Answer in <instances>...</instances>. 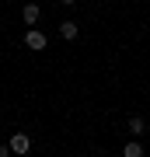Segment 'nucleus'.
Listing matches in <instances>:
<instances>
[{"mask_svg": "<svg viewBox=\"0 0 150 157\" xmlns=\"http://www.w3.org/2000/svg\"><path fill=\"white\" fill-rule=\"evenodd\" d=\"M25 45L35 49V52H42L45 45H49V39H45V32H39V28H28V32H25Z\"/></svg>", "mask_w": 150, "mask_h": 157, "instance_id": "nucleus-1", "label": "nucleus"}, {"mask_svg": "<svg viewBox=\"0 0 150 157\" xmlns=\"http://www.w3.org/2000/svg\"><path fill=\"white\" fill-rule=\"evenodd\" d=\"M7 147H11V154H14V157H25L28 150H32V140H28V133H14Z\"/></svg>", "mask_w": 150, "mask_h": 157, "instance_id": "nucleus-2", "label": "nucleus"}, {"mask_svg": "<svg viewBox=\"0 0 150 157\" xmlns=\"http://www.w3.org/2000/svg\"><path fill=\"white\" fill-rule=\"evenodd\" d=\"M21 17H25V25H35L42 17V11H39V4H25V11H21Z\"/></svg>", "mask_w": 150, "mask_h": 157, "instance_id": "nucleus-3", "label": "nucleus"}, {"mask_svg": "<svg viewBox=\"0 0 150 157\" xmlns=\"http://www.w3.org/2000/svg\"><path fill=\"white\" fill-rule=\"evenodd\" d=\"M122 157H143V143H140V140L122 143Z\"/></svg>", "mask_w": 150, "mask_h": 157, "instance_id": "nucleus-4", "label": "nucleus"}, {"mask_svg": "<svg viewBox=\"0 0 150 157\" xmlns=\"http://www.w3.org/2000/svg\"><path fill=\"white\" fill-rule=\"evenodd\" d=\"M77 32H80V28H77L73 21H63V25H60V35H63V39H77Z\"/></svg>", "mask_w": 150, "mask_h": 157, "instance_id": "nucleus-5", "label": "nucleus"}, {"mask_svg": "<svg viewBox=\"0 0 150 157\" xmlns=\"http://www.w3.org/2000/svg\"><path fill=\"white\" fill-rule=\"evenodd\" d=\"M143 129H147V122H143L140 115H133V119H129V133H133V136H143Z\"/></svg>", "mask_w": 150, "mask_h": 157, "instance_id": "nucleus-6", "label": "nucleus"}, {"mask_svg": "<svg viewBox=\"0 0 150 157\" xmlns=\"http://www.w3.org/2000/svg\"><path fill=\"white\" fill-rule=\"evenodd\" d=\"M0 157H11V147L7 143H0Z\"/></svg>", "mask_w": 150, "mask_h": 157, "instance_id": "nucleus-7", "label": "nucleus"}]
</instances>
